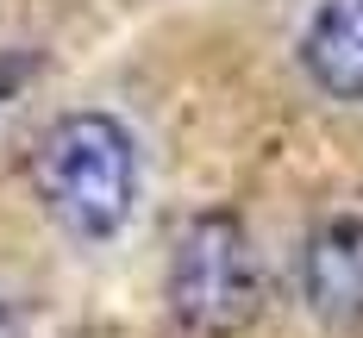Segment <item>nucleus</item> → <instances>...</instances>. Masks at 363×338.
Here are the masks:
<instances>
[{"label":"nucleus","instance_id":"1","mask_svg":"<svg viewBox=\"0 0 363 338\" xmlns=\"http://www.w3.org/2000/svg\"><path fill=\"white\" fill-rule=\"evenodd\" d=\"M44 213L82 244H107L138 207V145L113 113H63L32 157Z\"/></svg>","mask_w":363,"mask_h":338},{"label":"nucleus","instance_id":"2","mask_svg":"<svg viewBox=\"0 0 363 338\" xmlns=\"http://www.w3.org/2000/svg\"><path fill=\"white\" fill-rule=\"evenodd\" d=\"M169 313L194 338H238L263 313V263L238 213H194L169 244Z\"/></svg>","mask_w":363,"mask_h":338},{"label":"nucleus","instance_id":"3","mask_svg":"<svg viewBox=\"0 0 363 338\" xmlns=\"http://www.w3.org/2000/svg\"><path fill=\"white\" fill-rule=\"evenodd\" d=\"M294 282L320 326L332 332L363 326V213H332L313 225L294 257Z\"/></svg>","mask_w":363,"mask_h":338},{"label":"nucleus","instance_id":"4","mask_svg":"<svg viewBox=\"0 0 363 338\" xmlns=\"http://www.w3.org/2000/svg\"><path fill=\"white\" fill-rule=\"evenodd\" d=\"M301 69L332 101H363V0H320L301 32Z\"/></svg>","mask_w":363,"mask_h":338},{"label":"nucleus","instance_id":"5","mask_svg":"<svg viewBox=\"0 0 363 338\" xmlns=\"http://www.w3.org/2000/svg\"><path fill=\"white\" fill-rule=\"evenodd\" d=\"M0 338H26V326H19V313L0 300Z\"/></svg>","mask_w":363,"mask_h":338},{"label":"nucleus","instance_id":"6","mask_svg":"<svg viewBox=\"0 0 363 338\" xmlns=\"http://www.w3.org/2000/svg\"><path fill=\"white\" fill-rule=\"evenodd\" d=\"M6 94H13V69H0V101H6Z\"/></svg>","mask_w":363,"mask_h":338}]
</instances>
